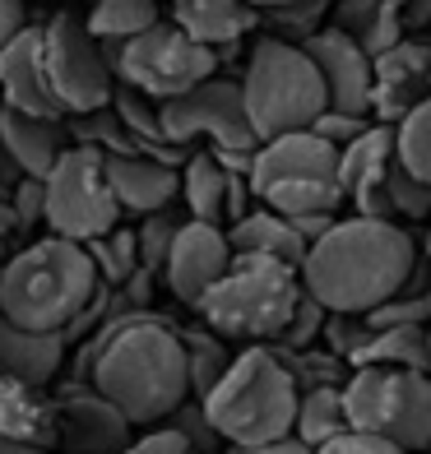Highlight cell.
Returning <instances> with one entry per match:
<instances>
[{"mask_svg":"<svg viewBox=\"0 0 431 454\" xmlns=\"http://www.w3.org/2000/svg\"><path fill=\"white\" fill-rule=\"evenodd\" d=\"M74 380L102 389L135 427H168L191 403L181 325L162 311H126L79 343Z\"/></svg>","mask_w":431,"mask_h":454,"instance_id":"1","label":"cell"},{"mask_svg":"<svg viewBox=\"0 0 431 454\" xmlns=\"http://www.w3.org/2000/svg\"><path fill=\"white\" fill-rule=\"evenodd\" d=\"M418 255L413 232L399 223L339 218L334 232L311 246L302 287L330 316H372L404 293Z\"/></svg>","mask_w":431,"mask_h":454,"instance_id":"2","label":"cell"},{"mask_svg":"<svg viewBox=\"0 0 431 454\" xmlns=\"http://www.w3.org/2000/svg\"><path fill=\"white\" fill-rule=\"evenodd\" d=\"M98 287L102 278L84 246L66 237H43L0 264V316L33 334L70 339V329L93 306Z\"/></svg>","mask_w":431,"mask_h":454,"instance_id":"3","label":"cell"},{"mask_svg":"<svg viewBox=\"0 0 431 454\" xmlns=\"http://www.w3.org/2000/svg\"><path fill=\"white\" fill-rule=\"evenodd\" d=\"M297 408H302V389L293 380V371L278 362L274 348H241L228 380L204 399L209 422L232 450L293 441Z\"/></svg>","mask_w":431,"mask_h":454,"instance_id":"4","label":"cell"},{"mask_svg":"<svg viewBox=\"0 0 431 454\" xmlns=\"http://www.w3.org/2000/svg\"><path fill=\"white\" fill-rule=\"evenodd\" d=\"M302 297L306 287L297 270L274 260H255V255H237L228 278L200 301L195 316L228 343L274 348L287 334V325H293Z\"/></svg>","mask_w":431,"mask_h":454,"instance_id":"5","label":"cell"},{"mask_svg":"<svg viewBox=\"0 0 431 454\" xmlns=\"http://www.w3.org/2000/svg\"><path fill=\"white\" fill-rule=\"evenodd\" d=\"M241 93H246V116L260 135V144L311 130L330 112V89L325 74L302 47L260 37L246 56L241 70Z\"/></svg>","mask_w":431,"mask_h":454,"instance_id":"6","label":"cell"},{"mask_svg":"<svg viewBox=\"0 0 431 454\" xmlns=\"http://www.w3.org/2000/svg\"><path fill=\"white\" fill-rule=\"evenodd\" d=\"M251 191L260 209H274L283 218H320L348 204L339 185V149L325 144L316 130H297L260 144L255 168H251Z\"/></svg>","mask_w":431,"mask_h":454,"instance_id":"7","label":"cell"},{"mask_svg":"<svg viewBox=\"0 0 431 454\" xmlns=\"http://www.w3.org/2000/svg\"><path fill=\"white\" fill-rule=\"evenodd\" d=\"M348 422L366 436H385L404 454L431 450V376L422 371L362 366L343 385Z\"/></svg>","mask_w":431,"mask_h":454,"instance_id":"8","label":"cell"},{"mask_svg":"<svg viewBox=\"0 0 431 454\" xmlns=\"http://www.w3.org/2000/svg\"><path fill=\"white\" fill-rule=\"evenodd\" d=\"M116 79L126 89H139L144 98H153L158 107L172 98H186L191 89L209 84L218 74V51L195 43L186 28H176L172 19H162L158 28H149L135 43H102Z\"/></svg>","mask_w":431,"mask_h":454,"instance_id":"9","label":"cell"},{"mask_svg":"<svg viewBox=\"0 0 431 454\" xmlns=\"http://www.w3.org/2000/svg\"><path fill=\"white\" fill-rule=\"evenodd\" d=\"M43 185H47V232L51 237L93 246L121 227V200L107 176V153L74 144Z\"/></svg>","mask_w":431,"mask_h":454,"instance_id":"10","label":"cell"},{"mask_svg":"<svg viewBox=\"0 0 431 454\" xmlns=\"http://www.w3.org/2000/svg\"><path fill=\"white\" fill-rule=\"evenodd\" d=\"M43 70L66 116H89L112 107L121 84L107 51L79 14H56L43 24Z\"/></svg>","mask_w":431,"mask_h":454,"instance_id":"11","label":"cell"},{"mask_svg":"<svg viewBox=\"0 0 431 454\" xmlns=\"http://www.w3.org/2000/svg\"><path fill=\"white\" fill-rule=\"evenodd\" d=\"M162 130L181 149H195L200 139L218 153H255L260 149V135L251 126V116H246L241 79H228V74H214L209 84L191 89L186 98L162 102Z\"/></svg>","mask_w":431,"mask_h":454,"instance_id":"12","label":"cell"},{"mask_svg":"<svg viewBox=\"0 0 431 454\" xmlns=\"http://www.w3.org/2000/svg\"><path fill=\"white\" fill-rule=\"evenodd\" d=\"M56 412H60V450L66 454H126L135 441V422L121 412L102 389L84 380H66L56 389Z\"/></svg>","mask_w":431,"mask_h":454,"instance_id":"13","label":"cell"},{"mask_svg":"<svg viewBox=\"0 0 431 454\" xmlns=\"http://www.w3.org/2000/svg\"><path fill=\"white\" fill-rule=\"evenodd\" d=\"M395 162H399V139L389 126H372L357 144H348L339 153V185L353 204V218L395 223V200H389Z\"/></svg>","mask_w":431,"mask_h":454,"instance_id":"14","label":"cell"},{"mask_svg":"<svg viewBox=\"0 0 431 454\" xmlns=\"http://www.w3.org/2000/svg\"><path fill=\"white\" fill-rule=\"evenodd\" d=\"M232 241H228V227H209V223H195L186 218V227H181V237L172 246V260L168 270H162V283H168V293L191 306V311H200V301L214 293V287L228 278L232 270Z\"/></svg>","mask_w":431,"mask_h":454,"instance_id":"15","label":"cell"},{"mask_svg":"<svg viewBox=\"0 0 431 454\" xmlns=\"http://www.w3.org/2000/svg\"><path fill=\"white\" fill-rule=\"evenodd\" d=\"M431 98V43L404 37L395 51L376 60V89H372V121L376 126H404L422 102Z\"/></svg>","mask_w":431,"mask_h":454,"instance_id":"16","label":"cell"},{"mask_svg":"<svg viewBox=\"0 0 431 454\" xmlns=\"http://www.w3.org/2000/svg\"><path fill=\"white\" fill-rule=\"evenodd\" d=\"M306 56L320 66L325 89H330V112L343 116H372V89H376V60L366 56L353 37L325 24V33H316L302 47Z\"/></svg>","mask_w":431,"mask_h":454,"instance_id":"17","label":"cell"},{"mask_svg":"<svg viewBox=\"0 0 431 454\" xmlns=\"http://www.w3.org/2000/svg\"><path fill=\"white\" fill-rule=\"evenodd\" d=\"M0 149L28 181H47L60 168V158L74 149L70 116H24L0 107Z\"/></svg>","mask_w":431,"mask_h":454,"instance_id":"18","label":"cell"},{"mask_svg":"<svg viewBox=\"0 0 431 454\" xmlns=\"http://www.w3.org/2000/svg\"><path fill=\"white\" fill-rule=\"evenodd\" d=\"M0 102L24 116H66V107L56 102L47 70H43V28L19 33L0 51Z\"/></svg>","mask_w":431,"mask_h":454,"instance_id":"19","label":"cell"},{"mask_svg":"<svg viewBox=\"0 0 431 454\" xmlns=\"http://www.w3.org/2000/svg\"><path fill=\"white\" fill-rule=\"evenodd\" d=\"M107 176H112V191L121 200V214L153 218V214H168L172 200H181V172L168 168V162H158V158L116 153V158H107Z\"/></svg>","mask_w":431,"mask_h":454,"instance_id":"20","label":"cell"},{"mask_svg":"<svg viewBox=\"0 0 431 454\" xmlns=\"http://www.w3.org/2000/svg\"><path fill=\"white\" fill-rule=\"evenodd\" d=\"M0 436L28 450H60V412L56 395L43 385L24 380H0Z\"/></svg>","mask_w":431,"mask_h":454,"instance_id":"21","label":"cell"},{"mask_svg":"<svg viewBox=\"0 0 431 454\" xmlns=\"http://www.w3.org/2000/svg\"><path fill=\"white\" fill-rule=\"evenodd\" d=\"M404 5H413V0H334L330 10V28L348 33L353 43L380 60L385 51H395L404 43V28H408V14Z\"/></svg>","mask_w":431,"mask_h":454,"instance_id":"22","label":"cell"},{"mask_svg":"<svg viewBox=\"0 0 431 454\" xmlns=\"http://www.w3.org/2000/svg\"><path fill=\"white\" fill-rule=\"evenodd\" d=\"M66 334H33L0 316V380H24V385H51L56 371L66 366Z\"/></svg>","mask_w":431,"mask_h":454,"instance_id":"23","label":"cell"},{"mask_svg":"<svg viewBox=\"0 0 431 454\" xmlns=\"http://www.w3.org/2000/svg\"><path fill=\"white\" fill-rule=\"evenodd\" d=\"M228 241H232V255L274 260V264H287V270H297V274L306 270V260H311V241L297 232L293 218H283L274 209H255L251 218L228 227Z\"/></svg>","mask_w":431,"mask_h":454,"instance_id":"24","label":"cell"},{"mask_svg":"<svg viewBox=\"0 0 431 454\" xmlns=\"http://www.w3.org/2000/svg\"><path fill=\"white\" fill-rule=\"evenodd\" d=\"M172 24L204 47H232L260 28V10L251 0H172Z\"/></svg>","mask_w":431,"mask_h":454,"instance_id":"25","label":"cell"},{"mask_svg":"<svg viewBox=\"0 0 431 454\" xmlns=\"http://www.w3.org/2000/svg\"><path fill=\"white\" fill-rule=\"evenodd\" d=\"M228 200H232V172L214 158V149H195V158L181 172V204L186 218L228 227Z\"/></svg>","mask_w":431,"mask_h":454,"instance_id":"26","label":"cell"},{"mask_svg":"<svg viewBox=\"0 0 431 454\" xmlns=\"http://www.w3.org/2000/svg\"><path fill=\"white\" fill-rule=\"evenodd\" d=\"M181 343H186V362H191V399L204 403L223 380H228V371L237 366V353H232V343L223 334H214L209 325L181 329Z\"/></svg>","mask_w":431,"mask_h":454,"instance_id":"27","label":"cell"},{"mask_svg":"<svg viewBox=\"0 0 431 454\" xmlns=\"http://www.w3.org/2000/svg\"><path fill=\"white\" fill-rule=\"evenodd\" d=\"M362 366L422 371V376H431V329H376L372 343L353 357V371Z\"/></svg>","mask_w":431,"mask_h":454,"instance_id":"28","label":"cell"},{"mask_svg":"<svg viewBox=\"0 0 431 454\" xmlns=\"http://www.w3.org/2000/svg\"><path fill=\"white\" fill-rule=\"evenodd\" d=\"M348 431H353V422H348L343 389H311V395H302L297 431H293V436H297L306 450H325L330 441L348 436Z\"/></svg>","mask_w":431,"mask_h":454,"instance_id":"29","label":"cell"},{"mask_svg":"<svg viewBox=\"0 0 431 454\" xmlns=\"http://www.w3.org/2000/svg\"><path fill=\"white\" fill-rule=\"evenodd\" d=\"M162 24L158 0H98L89 14V33L98 43H135Z\"/></svg>","mask_w":431,"mask_h":454,"instance_id":"30","label":"cell"},{"mask_svg":"<svg viewBox=\"0 0 431 454\" xmlns=\"http://www.w3.org/2000/svg\"><path fill=\"white\" fill-rule=\"evenodd\" d=\"M278 362L293 371V380L302 395H311V389H343L348 376H353V366L343 357H334L330 348H302V353H287V348H274Z\"/></svg>","mask_w":431,"mask_h":454,"instance_id":"31","label":"cell"},{"mask_svg":"<svg viewBox=\"0 0 431 454\" xmlns=\"http://www.w3.org/2000/svg\"><path fill=\"white\" fill-rule=\"evenodd\" d=\"M84 251L93 260L98 278L107 283V287H116V293L139 274V232H130V227H116V232H107L102 241L84 246Z\"/></svg>","mask_w":431,"mask_h":454,"instance_id":"32","label":"cell"},{"mask_svg":"<svg viewBox=\"0 0 431 454\" xmlns=\"http://www.w3.org/2000/svg\"><path fill=\"white\" fill-rule=\"evenodd\" d=\"M320 19H330V0H316V5H283V10H260V24L270 28L274 43L287 47H306L320 28Z\"/></svg>","mask_w":431,"mask_h":454,"instance_id":"33","label":"cell"},{"mask_svg":"<svg viewBox=\"0 0 431 454\" xmlns=\"http://www.w3.org/2000/svg\"><path fill=\"white\" fill-rule=\"evenodd\" d=\"M181 227H186V218L181 214H153V218H144L135 232H139V270L144 274H153L162 278V270H168V260H172V246L181 237Z\"/></svg>","mask_w":431,"mask_h":454,"instance_id":"34","label":"cell"},{"mask_svg":"<svg viewBox=\"0 0 431 454\" xmlns=\"http://www.w3.org/2000/svg\"><path fill=\"white\" fill-rule=\"evenodd\" d=\"M395 139H399V168H408L418 181L431 185V98L404 126H395Z\"/></svg>","mask_w":431,"mask_h":454,"instance_id":"35","label":"cell"},{"mask_svg":"<svg viewBox=\"0 0 431 454\" xmlns=\"http://www.w3.org/2000/svg\"><path fill=\"white\" fill-rule=\"evenodd\" d=\"M389 200H395V218H413V223H431V185L418 181L408 168L389 172Z\"/></svg>","mask_w":431,"mask_h":454,"instance_id":"36","label":"cell"},{"mask_svg":"<svg viewBox=\"0 0 431 454\" xmlns=\"http://www.w3.org/2000/svg\"><path fill=\"white\" fill-rule=\"evenodd\" d=\"M372 334H376V329H372V320H366V316H330L320 343L330 348L334 357H343L348 366H353V357L362 353L366 343H372Z\"/></svg>","mask_w":431,"mask_h":454,"instance_id":"37","label":"cell"},{"mask_svg":"<svg viewBox=\"0 0 431 454\" xmlns=\"http://www.w3.org/2000/svg\"><path fill=\"white\" fill-rule=\"evenodd\" d=\"M325 325H330V311L306 293L302 306H297V316L293 325H287V334L274 343V348H287V353H302V348H316V339H325Z\"/></svg>","mask_w":431,"mask_h":454,"instance_id":"38","label":"cell"},{"mask_svg":"<svg viewBox=\"0 0 431 454\" xmlns=\"http://www.w3.org/2000/svg\"><path fill=\"white\" fill-rule=\"evenodd\" d=\"M168 427H172V431H181V436L191 441V450H195V454H223V450H228V441L218 436V427L209 422L204 403H195V399H191L186 408H181Z\"/></svg>","mask_w":431,"mask_h":454,"instance_id":"39","label":"cell"},{"mask_svg":"<svg viewBox=\"0 0 431 454\" xmlns=\"http://www.w3.org/2000/svg\"><path fill=\"white\" fill-rule=\"evenodd\" d=\"M366 320H372V329H431V293L427 297H395Z\"/></svg>","mask_w":431,"mask_h":454,"instance_id":"40","label":"cell"},{"mask_svg":"<svg viewBox=\"0 0 431 454\" xmlns=\"http://www.w3.org/2000/svg\"><path fill=\"white\" fill-rule=\"evenodd\" d=\"M372 126H376L372 116H343V112H325V116L316 121L311 130H316V135H320L325 144H334V149L343 153L348 144H357V139H362L366 130H372Z\"/></svg>","mask_w":431,"mask_h":454,"instance_id":"41","label":"cell"},{"mask_svg":"<svg viewBox=\"0 0 431 454\" xmlns=\"http://www.w3.org/2000/svg\"><path fill=\"white\" fill-rule=\"evenodd\" d=\"M126 454H195V450H191V441L181 436V431H172V427H153V431H144V436H139Z\"/></svg>","mask_w":431,"mask_h":454,"instance_id":"42","label":"cell"},{"mask_svg":"<svg viewBox=\"0 0 431 454\" xmlns=\"http://www.w3.org/2000/svg\"><path fill=\"white\" fill-rule=\"evenodd\" d=\"M316 454H404L399 445H389L385 436H366V431H348V436H339V441H330L325 450H316Z\"/></svg>","mask_w":431,"mask_h":454,"instance_id":"43","label":"cell"},{"mask_svg":"<svg viewBox=\"0 0 431 454\" xmlns=\"http://www.w3.org/2000/svg\"><path fill=\"white\" fill-rule=\"evenodd\" d=\"M19 237H24V223H19V214H14V191H5V185H0V264L19 255V251H14Z\"/></svg>","mask_w":431,"mask_h":454,"instance_id":"44","label":"cell"},{"mask_svg":"<svg viewBox=\"0 0 431 454\" xmlns=\"http://www.w3.org/2000/svg\"><path fill=\"white\" fill-rule=\"evenodd\" d=\"M28 5L24 0H0V51H5L19 33H28Z\"/></svg>","mask_w":431,"mask_h":454,"instance_id":"45","label":"cell"},{"mask_svg":"<svg viewBox=\"0 0 431 454\" xmlns=\"http://www.w3.org/2000/svg\"><path fill=\"white\" fill-rule=\"evenodd\" d=\"M241 454H316V450H306L297 436L293 441H278V445H260V450H241Z\"/></svg>","mask_w":431,"mask_h":454,"instance_id":"46","label":"cell"},{"mask_svg":"<svg viewBox=\"0 0 431 454\" xmlns=\"http://www.w3.org/2000/svg\"><path fill=\"white\" fill-rule=\"evenodd\" d=\"M408 24H431V0H413V14H408Z\"/></svg>","mask_w":431,"mask_h":454,"instance_id":"47","label":"cell"},{"mask_svg":"<svg viewBox=\"0 0 431 454\" xmlns=\"http://www.w3.org/2000/svg\"><path fill=\"white\" fill-rule=\"evenodd\" d=\"M255 10H283V5H316V0H251Z\"/></svg>","mask_w":431,"mask_h":454,"instance_id":"48","label":"cell"},{"mask_svg":"<svg viewBox=\"0 0 431 454\" xmlns=\"http://www.w3.org/2000/svg\"><path fill=\"white\" fill-rule=\"evenodd\" d=\"M0 454H47V450H28V445H14V441L0 436Z\"/></svg>","mask_w":431,"mask_h":454,"instance_id":"49","label":"cell"},{"mask_svg":"<svg viewBox=\"0 0 431 454\" xmlns=\"http://www.w3.org/2000/svg\"><path fill=\"white\" fill-rule=\"evenodd\" d=\"M0 107H5V102H0Z\"/></svg>","mask_w":431,"mask_h":454,"instance_id":"50","label":"cell"},{"mask_svg":"<svg viewBox=\"0 0 431 454\" xmlns=\"http://www.w3.org/2000/svg\"><path fill=\"white\" fill-rule=\"evenodd\" d=\"M427 454H431V450H427Z\"/></svg>","mask_w":431,"mask_h":454,"instance_id":"51","label":"cell"}]
</instances>
